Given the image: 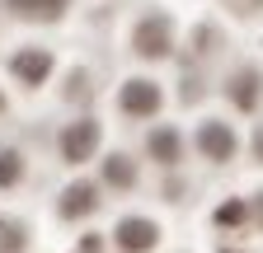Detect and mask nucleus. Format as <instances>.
Masks as SVG:
<instances>
[{"instance_id":"obj_1","label":"nucleus","mask_w":263,"mask_h":253,"mask_svg":"<svg viewBox=\"0 0 263 253\" xmlns=\"http://www.w3.org/2000/svg\"><path fill=\"white\" fill-rule=\"evenodd\" d=\"M132 47H137L141 56H170V47H174L170 19H164V14L141 19V24H137V33H132Z\"/></svg>"},{"instance_id":"obj_7","label":"nucleus","mask_w":263,"mask_h":253,"mask_svg":"<svg viewBox=\"0 0 263 253\" xmlns=\"http://www.w3.org/2000/svg\"><path fill=\"white\" fill-rule=\"evenodd\" d=\"M47 71H52V56H47V52H38V47H28V52H19V56H14V75H19L24 85H43V80H47Z\"/></svg>"},{"instance_id":"obj_5","label":"nucleus","mask_w":263,"mask_h":253,"mask_svg":"<svg viewBox=\"0 0 263 253\" xmlns=\"http://www.w3.org/2000/svg\"><path fill=\"white\" fill-rule=\"evenodd\" d=\"M118 103H122V113H132V117H151V113L160 108V89H155L151 80H127Z\"/></svg>"},{"instance_id":"obj_4","label":"nucleus","mask_w":263,"mask_h":253,"mask_svg":"<svg viewBox=\"0 0 263 253\" xmlns=\"http://www.w3.org/2000/svg\"><path fill=\"white\" fill-rule=\"evenodd\" d=\"M197 150L207 155V160H230L235 155V132H230L226 122H202V132H197Z\"/></svg>"},{"instance_id":"obj_11","label":"nucleus","mask_w":263,"mask_h":253,"mask_svg":"<svg viewBox=\"0 0 263 253\" xmlns=\"http://www.w3.org/2000/svg\"><path fill=\"white\" fill-rule=\"evenodd\" d=\"M104 178H108L113 187H132V183H137V169H132L122 155H113V160H104Z\"/></svg>"},{"instance_id":"obj_9","label":"nucleus","mask_w":263,"mask_h":253,"mask_svg":"<svg viewBox=\"0 0 263 253\" xmlns=\"http://www.w3.org/2000/svg\"><path fill=\"white\" fill-rule=\"evenodd\" d=\"M151 155L160 164H179V132H170V126L151 132Z\"/></svg>"},{"instance_id":"obj_12","label":"nucleus","mask_w":263,"mask_h":253,"mask_svg":"<svg viewBox=\"0 0 263 253\" xmlns=\"http://www.w3.org/2000/svg\"><path fill=\"white\" fill-rule=\"evenodd\" d=\"M19 155L14 150H0V187H10V183H19Z\"/></svg>"},{"instance_id":"obj_17","label":"nucleus","mask_w":263,"mask_h":253,"mask_svg":"<svg viewBox=\"0 0 263 253\" xmlns=\"http://www.w3.org/2000/svg\"><path fill=\"white\" fill-rule=\"evenodd\" d=\"M221 253H235V248H221Z\"/></svg>"},{"instance_id":"obj_10","label":"nucleus","mask_w":263,"mask_h":253,"mask_svg":"<svg viewBox=\"0 0 263 253\" xmlns=\"http://www.w3.org/2000/svg\"><path fill=\"white\" fill-rule=\"evenodd\" d=\"M10 5H14L19 14H28V19H61L66 0H10Z\"/></svg>"},{"instance_id":"obj_8","label":"nucleus","mask_w":263,"mask_h":253,"mask_svg":"<svg viewBox=\"0 0 263 253\" xmlns=\"http://www.w3.org/2000/svg\"><path fill=\"white\" fill-rule=\"evenodd\" d=\"M99 206V193L89 183H76V187H66V197H61V216L66 220H76V216H89Z\"/></svg>"},{"instance_id":"obj_18","label":"nucleus","mask_w":263,"mask_h":253,"mask_svg":"<svg viewBox=\"0 0 263 253\" xmlns=\"http://www.w3.org/2000/svg\"><path fill=\"white\" fill-rule=\"evenodd\" d=\"M0 108H5V99H0Z\"/></svg>"},{"instance_id":"obj_14","label":"nucleus","mask_w":263,"mask_h":253,"mask_svg":"<svg viewBox=\"0 0 263 253\" xmlns=\"http://www.w3.org/2000/svg\"><path fill=\"white\" fill-rule=\"evenodd\" d=\"M230 5H235L240 14H254V10H263V0H230Z\"/></svg>"},{"instance_id":"obj_15","label":"nucleus","mask_w":263,"mask_h":253,"mask_svg":"<svg viewBox=\"0 0 263 253\" xmlns=\"http://www.w3.org/2000/svg\"><path fill=\"white\" fill-rule=\"evenodd\" d=\"M254 155H258V160H263V126H258V132H254Z\"/></svg>"},{"instance_id":"obj_2","label":"nucleus","mask_w":263,"mask_h":253,"mask_svg":"<svg viewBox=\"0 0 263 253\" xmlns=\"http://www.w3.org/2000/svg\"><path fill=\"white\" fill-rule=\"evenodd\" d=\"M94 150H99V122L85 117V122H71V126L61 132V155H66L71 164H85Z\"/></svg>"},{"instance_id":"obj_3","label":"nucleus","mask_w":263,"mask_h":253,"mask_svg":"<svg viewBox=\"0 0 263 253\" xmlns=\"http://www.w3.org/2000/svg\"><path fill=\"white\" fill-rule=\"evenodd\" d=\"M155 239H160L155 220H141V216H127L122 225H118V248H122V253H151V248H155Z\"/></svg>"},{"instance_id":"obj_16","label":"nucleus","mask_w":263,"mask_h":253,"mask_svg":"<svg viewBox=\"0 0 263 253\" xmlns=\"http://www.w3.org/2000/svg\"><path fill=\"white\" fill-rule=\"evenodd\" d=\"M258 225H263V197H258Z\"/></svg>"},{"instance_id":"obj_13","label":"nucleus","mask_w":263,"mask_h":253,"mask_svg":"<svg viewBox=\"0 0 263 253\" xmlns=\"http://www.w3.org/2000/svg\"><path fill=\"white\" fill-rule=\"evenodd\" d=\"M245 220V202H226V206H216V225H240Z\"/></svg>"},{"instance_id":"obj_6","label":"nucleus","mask_w":263,"mask_h":253,"mask_svg":"<svg viewBox=\"0 0 263 253\" xmlns=\"http://www.w3.org/2000/svg\"><path fill=\"white\" fill-rule=\"evenodd\" d=\"M258 94H263V75L258 71H240L235 80H230V103H235L240 113H254Z\"/></svg>"}]
</instances>
